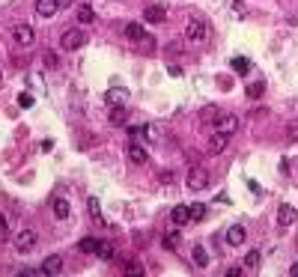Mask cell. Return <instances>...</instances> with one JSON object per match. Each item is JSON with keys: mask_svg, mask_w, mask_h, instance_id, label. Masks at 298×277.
I'll return each instance as SVG.
<instances>
[{"mask_svg": "<svg viewBox=\"0 0 298 277\" xmlns=\"http://www.w3.org/2000/svg\"><path fill=\"white\" fill-rule=\"evenodd\" d=\"M185 39L194 45H203L209 39V24L206 21H188V27H185Z\"/></svg>", "mask_w": 298, "mask_h": 277, "instance_id": "1", "label": "cell"}, {"mask_svg": "<svg viewBox=\"0 0 298 277\" xmlns=\"http://www.w3.org/2000/svg\"><path fill=\"white\" fill-rule=\"evenodd\" d=\"M84 42H87V33H84V30H78V27H74V30H66V33H63V39H60L63 51H78Z\"/></svg>", "mask_w": 298, "mask_h": 277, "instance_id": "2", "label": "cell"}, {"mask_svg": "<svg viewBox=\"0 0 298 277\" xmlns=\"http://www.w3.org/2000/svg\"><path fill=\"white\" fill-rule=\"evenodd\" d=\"M36 245H39V235H36L33 229H21L18 232V239H15V251L18 253H30Z\"/></svg>", "mask_w": 298, "mask_h": 277, "instance_id": "3", "label": "cell"}, {"mask_svg": "<svg viewBox=\"0 0 298 277\" xmlns=\"http://www.w3.org/2000/svg\"><path fill=\"white\" fill-rule=\"evenodd\" d=\"M185 185H188V191H203V188H209V173L203 167H194L188 173V179H185Z\"/></svg>", "mask_w": 298, "mask_h": 277, "instance_id": "4", "label": "cell"}, {"mask_svg": "<svg viewBox=\"0 0 298 277\" xmlns=\"http://www.w3.org/2000/svg\"><path fill=\"white\" fill-rule=\"evenodd\" d=\"M12 36H15V42H18L21 48H30V45H33V39H36V33H33L30 24H15Z\"/></svg>", "mask_w": 298, "mask_h": 277, "instance_id": "5", "label": "cell"}, {"mask_svg": "<svg viewBox=\"0 0 298 277\" xmlns=\"http://www.w3.org/2000/svg\"><path fill=\"white\" fill-rule=\"evenodd\" d=\"M125 36L131 39V42H146V45H152V36H149L137 21H128V24H125Z\"/></svg>", "mask_w": 298, "mask_h": 277, "instance_id": "6", "label": "cell"}, {"mask_svg": "<svg viewBox=\"0 0 298 277\" xmlns=\"http://www.w3.org/2000/svg\"><path fill=\"white\" fill-rule=\"evenodd\" d=\"M143 18H146L149 24H161V21L167 18V9H164L161 3H149V6L143 9Z\"/></svg>", "mask_w": 298, "mask_h": 277, "instance_id": "7", "label": "cell"}, {"mask_svg": "<svg viewBox=\"0 0 298 277\" xmlns=\"http://www.w3.org/2000/svg\"><path fill=\"white\" fill-rule=\"evenodd\" d=\"M197 120H200L203 126H209V123H218V120H221V107H218V104H206V107H200Z\"/></svg>", "mask_w": 298, "mask_h": 277, "instance_id": "8", "label": "cell"}, {"mask_svg": "<svg viewBox=\"0 0 298 277\" xmlns=\"http://www.w3.org/2000/svg\"><path fill=\"white\" fill-rule=\"evenodd\" d=\"M104 99H107V104H110V107L125 104V101H128V90H123V87H110V90L104 93Z\"/></svg>", "mask_w": 298, "mask_h": 277, "instance_id": "9", "label": "cell"}, {"mask_svg": "<svg viewBox=\"0 0 298 277\" xmlns=\"http://www.w3.org/2000/svg\"><path fill=\"white\" fill-rule=\"evenodd\" d=\"M170 221H173L176 227H182V224H188V221H191V206H185V203L173 206V212H170Z\"/></svg>", "mask_w": 298, "mask_h": 277, "instance_id": "10", "label": "cell"}, {"mask_svg": "<svg viewBox=\"0 0 298 277\" xmlns=\"http://www.w3.org/2000/svg\"><path fill=\"white\" fill-rule=\"evenodd\" d=\"M227 245H230V248H242V245H245V227H242V224H233V227L227 229Z\"/></svg>", "mask_w": 298, "mask_h": 277, "instance_id": "11", "label": "cell"}, {"mask_svg": "<svg viewBox=\"0 0 298 277\" xmlns=\"http://www.w3.org/2000/svg\"><path fill=\"white\" fill-rule=\"evenodd\" d=\"M227 143H230V134H212L209 137V155H221L224 149H227Z\"/></svg>", "mask_w": 298, "mask_h": 277, "instance_id": "12", "label": "cell"}, {"mask_svg": "<svg viewBox=\"0 0 298 277\" xmlns=\"http://www.w3.org/2000/svg\"><path fill=\"white\" fill-rule=\"evenodd\" d=\"M295 218H298V209H295V206L283 203V206L277 209V224H280V227H289V224H292Z\"/></svg>", "mask_w": 298, "mask_h": 277, "instance_id": "13", "label": "cell"}, {"mask_svg": "<svg viewBox=\"0 0 298 277\" xmlns=\"http://www.w3.org/2000/svg\"><path fill=\"white\" fill-rule=\"evenodd\" d=\"M57 9H60L57 0H36V15H42V18H51Z\"/></svg>", "mask_w": 298, "mask_h": 277, "instance_id": "14", "label": "cell"}, {"mask_svg": "<svg viewBox=\"0 0 298 277\" xmlns=\"http://www.w3.org/2000/svg\"><path fill=\"white\" fill-rule=\"evenodd\" d=\"M218 131L233 137V134L239 131V116H224V120H218Z\"/></svg>", "mask_w": 298, "mask_h": 277, "instance_id": "15", "label": "cell"}, {"mask_svg": "<svg viewBox=\"0 0 298 277\" xmlns=\"http://www.w3.org/2000/svg\"><path fill=\"white\" fill-rule=\"evenodd\" d=\"M63 271V256H45V262H42V274H60Z\"/></svg>", "mask_w": 298, "mask_h": 277, "instance_id": "16", "label": "cell"}, {"mask_svg": "<svg viewBox=\"0 0 298 277\" xmlns=\"http://www.w3.org/2000/svg\"><path fill=\"white\" fill-rule=\"evenodd\" d=\"M128 158H131L134 164H146L149 149H146V146H140V143H131V146H128Z\"/></svg>", "mask_w": 298, "mask_h": 277, "instance_id": "17", "label": "cell"}, {"mask_svg": "<svg viewBox=\"0 0 298 277\" xmlns=\"http://www.w3.org/2000/svg\"><path fill=\"white\" fill-rule=\"evenodd\" d=\"M99 245H101V239H96V235H87V239H81V242H78V251H81V253H93V256H96Z\"/></svg>", "mask_w": 298, "mask_h": 277, "instance_id": "18", "label": "cell"}, {"mask_svg": "<svg viewBox=\"0 0 298 277\" xmlns=\"http://www.w3.org/2000/svg\"><path fill=\"white\" fill-rule=\"evenodd\" d=\"M245 96H248V99H263V96H266V84H263V81L248 84V87H245Z\"/></svg>", "mask_w": 298, "mask_h": 277, "instance_id": "19", "label": "cell"}, {"mask_svg": "<svg viewBox=\"0 0 298 277\" xmlns=\"http://www.w3.org/2000/svg\"><path fill=\"white\" fill-rule=\"evenodd\" d=\"M87 209H90V218H93L96 224H104V221H101V203H99V197H90V200H87Z\"/></svg>", "mask_w": 298, "mask_h": 277, "instance_id": "20", "label": "cell"}, {"mask_svg": "<svg viewBox=\"0 0 298 277\" xmlns=\"http://www.w3.org/2000/svg\"><path fill=\"white\" fill-rule=\"evenodd\" d=\"M54 215H57L60 221H66V218L72 215V206H69V203L63 200V197H57V200H54Z\"/></svg>", "mask_w": 298, "mask_h": 277, "instance_id": "21", "label": "cell"}, {"mask_svg": "<svg viewBox=\"0 0 298 277\" xmlns=\"http://www.w3.org/2000/svg\"><path fill=\"white\" fill-rule=\"evenodd\" d=\"M110 126H125V104L110 107Z\"/></svg>", "mask_w": 298, "mask_h": 277, "instance_id": "22", "label": "cell"}, {"mask_svg": "<svg viewBox=\"0 0 298 277\" xmlns=\"http://www.w3.org/2000/svg\"><path fill=\"white\" fill-rule=\"evenodd\" d=\"M78 21H81V24H93V21H96V12H93V6L81 3V6H78Z\"/></svg>", "mask_w": 298, "mask_h": 277, "instance_id": "23", "label": "cell"}, {"mask_svg": "<svg viewBox=\"0 0 298 277\" xmlns=\"http://www.w3.org/2000/svg\"><path fill=\"white\" fill-rule=\"evenodd\" d=\"M230 66H233V72H239V75H248V72H250V60H248V57H233Z\"/></svg>", "mask_w": 298, "mask_h": 277, "instance_id": "24", "label": "cell"}, {"mask_svg": "<svg viewBox=\"0 0 298 277\" xmlns=\"http://www.w3.org/2000/svg\"><path fill=\"white\" fill-rule=\"evenodd\" d=\"M194 265H197V268H206V265H209V253H206L203 245H194Z\"/></svg>", "mask_w": 298, "mask_h": 277, "instance_id": "25", "label": "cell"}, {"mask_svg": "<svg viewBox=\"0 0 298 277\" xmlns=\"http://www.w3.org/2000/svg\"><path fill=\"white\" fill-rule=\"evenodd\" d=\"M161 248H164V251H176V248H179V232L161 235Z\"/></svg>", "mask_w": 298, "mask_h": 277, "instance_id": "26", "label": "cell"}, {"mask_svg": "<svg viewBox=\"0 0 298 277\" xmlns=\"http://www.w3.org/2000/svg\"><path fill=\"white\" fill-rule=\"evenodd\" d=\"M259 262H263V253H259V251H248V256H245V265H248L250 271H256V268H259Z\"/></svg>", "mask_w": 298, "mask_h": 277, "instance_id": "27", "label": "cell"}, {"mask_svg": "<svg viewBox=\"0 0 298 277\" xmlns=\"http://www.w3.org/2000/svg\"><path fill=\"white\" fill-rule=\"evenodd\" d=\"M96 256H99V259H114V245L101 242V245H99V251H96Z\"/></svg>", "mask_w": 298, "mask_h": 277, "instance_id": "28", "label": "cell"}, {"mask_svg": "<svg viewBox=\"0 0 298 277\" xmlns=\"http://www.w3.org/2000/svg\"><path fill=\"white\" fill-rule=\"evenodd\" d=\"M33 104H36V99H33V93H27V90H24V93L18 96V107H24V110H27V107H33Z\"/></svg>", "mask_w": 298, "mask_h": 277, "instance_id": "29", "label": "cell"}, {"mask_svg": "<svg viewBox=\"0 0 298 277\" xmlns=\"http://www.w3.org/2000/svg\"><path fill=\"white\" fill-rule=\"evenodd\" d=\"M125 274H131V277H143L146 271H143L140 262H125Z\"/></svg>", "mask_w": 298, "mask_h": 277, "instance_id": "30", "label": "cell"}, {"mask_svg": "<svg viewBox=\"0 0 298 277\" xmlns=\"http://www.w3.org/2000/svg\"><path fill=\"white\" fill-rule=\"evenodd\" d=\"M206 218V206L203 203H194L191 206V221H203Z\"/></svg>", "mask_w": 298, "mask_h": 277, "instance_id": "31", "label": "cell"}, {"mask_svg": "<svg viewBox=\"0 0 298 277\" xmlns=\"http://www.w3.org/2000/svg\"><path fill=\"white\" fill-rule=\"evenodd\" d=\"M6 235H9V218L0 215V242H6Z\"/></svg>", "mask_w": 298, "mask_h": 277, "instance_id": "32", "label": "cell"}, {"mask_svg": "<svg viewBox=\"0 0 298 277\" xmlns=\"http://www.w3.org/2000/svg\"><path fill=\"white\" fill-rule=\"evenodd\" d=\"M230 3H233V12H236V15H245V12H248L245 0H230Z\"/></svg>", "mask_w": 298, "mask_h": 277, "instance_id": "33", "label": "cell"}, {"mask_svg": "<svg viewBox=\"0 0 298 277\" xmlns=\"http://www.w3.org/2000/svg\"><path fill=\"white\" fill-rule=\"evenodd\" d=\"M286 134H289V140H295V143H298V120H295V123H289Z\"/></svg>", "mask_w": 298, "mask_h": 277, "instance_id": "34", "label": "cell"}, {"mask_svg": "<svg viewBox=\"0 0 298 277\" xmlns=\"http://www.w3.org/2000/svg\"><path fill=\"white\" fill-rule=\"evenodd\" d=\"M167 75H170V77H182V66H173V63H170V66H167Z\"/></svg>", "mask_w": 298, "mask_h": 277, "instance_id": "35", "label": "cell"}, {"mask_svg": "<svg viewBox=\"0 0 298 277\" xmlns=\"http://www.w3.org/2000/svg\"><path fill=\"white\" fill-rule=\"evenodd\" d=\"M45 63H48V66H57L60 60H57V54H45Z\"/></svg>", "mask_w": 298, "mask_h": 277, "instance_id": "36", "label": "cell"}, {"mask_svg": "<svg viewBox=\"0 0 298 277\" xmlns=\"http://www.w3.org/2000/svg\"><path fill=\"white\" fill-rule=\"evenodd\" d=\"M158 179H161V182H164V185H167V182H173V173H170V170H164V173H161V176H158Z\"/></svg>", "mask_w": 298, "mask_h": 277, "instance_id": "37", "label": "cell"}, {"mask_svg": "<svg viewBox=\"0 0 298 277\" xmlns=\"http://www.w3.org/2000/svg\"><path fill=\"white\" fill-rule=\"evenodd\" d=\"M242 274H245L242 268H227V277H242Z\"/></svg>", "mask_w": 298, "mask_h": 277, "instance_id": "38", "label": "cell"}, {"mask_svg": "<svg viewBox=\"0 0 298 277\" xmlns=\"http://www.w3.org/2000/svg\"><path fill=\"white\" fill-rule=\"evenodd\" d=\"M54 149V140H42V152H51Z\"/></svg>", "mask_w": 298, "mask_h": 277, "instance_id": "39", "label": "cell"}, {"mask_svg": "<svg viewBox=\"0 0 298 277\" xmlns=\"http://www.w3.org/2000/svg\"><path fill=\"white\" fill-rule=\"evenodd\" d=\"M289 274H292V277H298V262H292V268H289Z\"/></svg>", "mask_w": 298, "mask_h": 277, "instance_id": "40", "label": "cell"}, {"mask_svg": "<svg viewBox=\"0 0 298 277\" xmlns=\"http://www.w3.org/2000/svg\"><path fill=\"white\" fill-rule=\"evenodd\" d=\"M57 3H60V9H63V6H72L74 0H57Z\"/></svg>", "mask_w": 298, "mask_h": 277, "instance_id": "41", "label": "cell"}]
</instances>
